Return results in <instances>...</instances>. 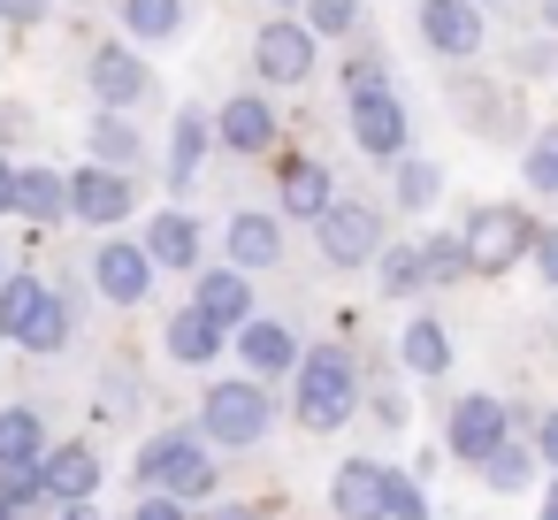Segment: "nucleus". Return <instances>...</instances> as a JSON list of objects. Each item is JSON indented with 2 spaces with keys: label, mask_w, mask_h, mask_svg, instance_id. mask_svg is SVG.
I'll return each instance as SVG.
<instances>
[{
  "label": "nucleus",
  "mask_w": 558,
  "mask_h": 520,
  "mask_svg": "<svg viewBox=\"0 0 558 520\" xmlns=\"http://www.w3.org/2000/svg\"><path fill=\"white\" fill-rule=\"evenodd\" d=\"M535 215L527 207H474L466 215V230H459V245H466V276H505V268H520L527 253H535Z\"/></svg>",
  "instance_id": "nucleus-2"
},
{
  "label": "nucleus",
  "mask_w": 558,
  "mask_h": 520,
  "mask_svg": "<svg viewBox=\"0 0 558 520\" xmlns=\"http://www.w3.org/2000/svg\"><path fill=\"white\" fill-rule=\"evenodd\" d=\"M192 306H207V314H215L222 329H245V322H253V283H245V268H238V261L207 268V276H199V299H192Z\"/></svg>",
  "instance_id": "nucleus-18"
},
{
  "label": "nucleus",
  "mask_w": 558,
  "mask_h": 520,
  "mask_svg": "<svg viewBox=\"0 0 558 520\" xmlns=\"http://www.w3.org/2000/svg\"><path fill=\"white\" fill-rule=\"evenodd\" d=\"M314 238H322V261L329 268H367L383 253V215L367 199H329L322 222H314Z\"/></svg>",
  "instance_id": "nucleus-5"
},
{
  "label": "nucleus",
  "mask_w": 558,
  "mask_h": 520,
  "mask_svg": "<svg viewBox=\"0 0 558 520\" xmlns=\"http://www.w3.org/2000/svg\"><path fill=\"white\" fill-rule=\"evenodd\" d=\"M383 520H428V497L390 467V489H383Z\"/></svg>",
  "instance_id": "nucleus-37"
},
{
  "label": "nucleus",
  "mask_w": 558,
  "mask_h": 520,
  "mask_svg": "<svg viewBox=\"0 0 558 520\" xmlns=\"http://www.w3.org/2000/svg\"><path fill=\"white\" fill-rule=\"evenodd\" d=\"M344 116H352V146L367 161H398L405 154V100L390 93V77L367 85V93H344Z\"/></svg>",
  "instance_id": "nucleus-6"
},
{
  "label": "nucleus",
  "mask_w": 558,
  "mask_h": 520,
  "mask_svg": "<svg viewBox=\"0 0 558 520\" xmlns=\"http://www.w3.org/2000/svg\"><path fill=\"white\" fill-rule=\"evenodd\" d=\"M543 520H558V489H550V497H543Z\"/></svg>",
  "instance_id": "nucleus-46"
},
{
  "label": "nucleus",
  "mask_w": 558,
  "mask_h": 520,
  "mask_svg": "<svg viewBox=\"0 0 558 520\" xmlns=\"http://www.w3.org/2000/svg\"><path fill=\"white\" fill-rule=\"evenodd\" d=\"M39 299H47L39 276H9V283H0V337H16V329L39 314Z\"/></svg>",
  "instance_id": "nucleus-31"
},
{
  "label": "nucleus",
  "mask_w": 558,
  "mask_h": 520,
  "mask_svg": "<svg viewBox=\"0 0 558 520\" xmlns=\"http://www.w3.org/2000/svg\"><path fill=\"white\" fill-rule=\"evenodd\" d=\"M543 24H550V32H558V0H543Z\"/></svg>",
  "instance_id": "nucleus-44"
},
{
  "label": "nucleus",
  "mask_w": 558,
  "mask_h": 520,
  "mask_svg": "<svg viewBox=\"0 0 558 520\" xmlns=\"http://www.w3.org/2000/svg\"><path fill=\"white\" fill-rule=\"evenodd\" d=\"M375 261H383V299H413V291H428V261H421V245H383Z\"/></svg>",
  "instance_id": "nucleus-28"
},
{
  "label": "nucleus",
  "mask_w": 558,
  "mask_h": 520,
  "mask_svg": "<svg viewBox=\"0 0 558 520\" xmlns=\"http://www.w3.org/2000/svg\"><path fill=\"white\" fill-rule=\"evenodd\" d=\"M505 428H512V406H497V398H482V390H474V398H459V406H451L444 444H451L459 459H474V467H482V459L505 444Z\"/></svg>",
  "instance_id": "nucleus-10"
},
{
  "label": "nucleus",
  "mask_w": 558,
  "mask_h": 520,
  "mask_svg": "<svg viewBox=\"0 0 558 520\" xmlns=\"http://www.w3.org/2000/svg\"><path fill=\"white\" fill-rule=\"evenodd\" d=\"M85 138H93V161H108V169H131V161L146 154V146H138V131H131V123H123L116 108H100Z\"/></svg>",
  "instance_id": "nucleus-26"
},
{
  "label": "nucleus",
  "mask_w": 558,
  "mask_h": 520,
  "mask_svg": "<svg viewBox=\"0 0 558 520\" xmlns=\"http://www.w3.org/2000/svg\"><path fill=\"white\" fill-rule=\"evenodd\" d=\"M123 215H131V177H123V169L93 161V169H77V177H70V222L108 230V222H123Z\"/></svg>",
  "instance_id": "nucleus-11"
},
{
  "label": "nucleus",
  "mask_w": 558,
  "mask_h": 520,
  "mask_svg": "<svg viewBox=\"0 0 558 520\" xmlns=\"http://www.w3.org/2000/svg\"><path fill=\"white\" fill-rule=\"evenodd\" d=\"M0 283H9V268H0Z\"/></svg>",
  "instance_id": "nucleus-49"
},
{
  "label": "nucleus",
  "mask_w": 558,
  "mask_h": 520,
  "mask_svg": "<svg viewBox=\"0 0 558 520\" xmlns=\"http://www.w3.org/2000/svg\"><path fill=\"white\" fill-rule=\"evenodd\" d=\"M222 322L207 314V306H184V314H169V329H161V344H169V360H184V367H207L215 352H222Z\"/></svg>",
  "instance_id": "nucleus-19"
},
{
  "label": "nucleus",
  "mask_w": 558,
  "mask_h": 520,
  "mask_svg": "<svg viewBox=\"0 0 558 520\" xmlns=\"http://www.w3.org/2000/svg\"><path fill=\"white\" fill-rule=\"evenodd\" d=\"M306 24H314V39H344V32H360V0H306Z\"/></svg>",
  "instance_id": "nucleus-35"
},
{
  "label": "nucleus",
  "mask_w": 558,
  "mask_h": 520,
  "mask_svg": "<svg viewBox=\"0 0 558 520\" xmlns=\"http://www.w3.org/2000/svg\"><path fill=\"white\" fill-rule=\"evenodd\" d=\"M268 421H276V406H268V390L260 383H215L207 398H199V428L215 436V444H260L268 436Z\"/></svg>",
  "instance_id": "nucleus-4"
},
{
  "label": "nucleus",
  "mask_w": 558,
  "mask_h": 520,
  "mask_svg": "<svg viewBox=\"0 0 558 520\" xmlns=\"http://www.w3.org/2000/svg\"><path fill=\"white\" fill-rule=\"evenodd\" d=\"M421 261H428V283H459L466 276V245L459 238H421Z\"/></svg>",
  "instance_id": "nucleus-36"
},
{
  "label": "nucleus",
  "mask_w": 558,
  "mask_h": 520,
  "mask_svg": "<svg viewBox=\"0 0 558 520\" xmlns=\"http://www.w3.org/2000/svg\"><path fill=\"white\" fill-rule=\"evenodd\" d=\"M131 520H184V505H177V497H169V489H154V497H146V505H138V512H131Z\"/></svg>",
  "instance_id": "nucleus-39"
},
{
  "label": "nucleus",
  "mask_w": 558,
  "mask_h": 520,
  "mask_svg": "<svg viewBox=\"0 0 558 520\" xmlns=\"http://www.w3.org/2000/svg\"><path fill=\"white\" fill-rule=\"evenodd\" d=\"M276 9H291V0H276Z\"/></svg>",
  "instance_id": "nucleus-48"
},
{
  "label": "nucleus",
  "mask_w": 558,
  "mask_h": 520,
  "mask_svg": "<svg viewBox=\"0 0 558 520\" xmlns=\"http://www.w3.org/2000/svg\"><path fill=\"white\" fill-rule=\"evenodd\" d=\"M85 77H93V93H100V108H138V100H154V70L131 55V47H100L93 62H85Z\"/></svg>",
  "instance_id": "nucleus-12"
},
{
  "label": "nucleus",
  "mask_w": 558,
  "mask_h": 520,
  "mask_svg": "<svg viewBox=\"0 0 558 520\" xmlns=\"http://www.w3.org/2000/svg\"><path fill=\"white\" fill-rule=\"evenodd\" d=\"M421 39L444 62L482 55V0H421Z\"/></svg>",
  "instance_id": "nucleus-8"
},
{
  "label": "nucleus",
  "mask_w": 558,
  "mask_h": 520,
  "mask_svg": "<svg viewBox=\"0 0 558 520\" xmlns=\"http://www.w3.org/2000/svg\"><path fill=\"white\" fill-rule=\"evenodd\" d=\"M527 192H543V199H558V123H543L535 138H527Z\"/></svg>",
  "instance_id": "nucleus-32"
},
{
  "label": "nucleus",
  "mask_w": 558,
  "mask_h": 520,
  "mask_svg": "<svg viewBox=\"0 0 558 520\" xmlns=\"http://www.w3.org/2000/svg\"><path fill=\"white\" fill-rule=\"evenodd\" d=\"M222 253H230L238 268H276V261H283V222H276V215H230Z\"/></svg>",
  "instance_id": "nucleus-17"
},
{
  "label": "nucleus",
  "mask_w": 558,
  "mask_h": 520,
  "mask_svg": "<svg viewBox=\"0 0 558 520\" xmlns=\"http://www.w3.org/2000/svg\"><path fill=\"white\" fill-rule=\"evenodd\" d=\"M0 520H16V505H9V497H0Z\"/></svg>",
  "instance_id": "nucleus-47"
},
{
  "label": "nucleus",
  "mask_w": 558,
  "mask_h": 520,
  "mask_svg": "<svg viewBox=\"0 0 558 520\" xmlns=\"http://www.w3.org/2000/svg\"><path fill=\"white\" fill-rule=\"evenodd\" d=\"M238 352H245V367H253V375H291V367L306 360V352H299V337H291L283 322H260V314L238 329Z\"/></svg>",
  "instance_id": "nucleus-20"
},
{
  "label": "nucleus",
  "mask_w": 558,
  "mask_h": 520,
  "mask_svg": "<svg viewBox=\"0 0 558 520\" xmlns=\"http://www.w3.org/2000/svg\"><path fill=\"white\" fill-rule=\"evenodd\" d=\"M93 283H100V299L138 306V299L154 291V253L131 245V238H100V253H93Z\"/></svg>",
  "instance_id": "nucleus-9"
},
{
  "label": "nucleus",
  "mask_w": 558,
  "mask_h": 520,
  "mask_svg": "<svg viewBox=\"0 0 558 520\" xmlns=\"http://www.w3.org/2000/svg\"><path fill=\"white\" fill-rule=\"evenodd\" d=\"M482 9H489V0H482Z\"/></svg>",
  "instance_id": "nucleus-50"
},
{
  "label": "nucleus",
  "mask_w": 558,
  "mask_h": 520,
  "mask_svg": "<svg viewBox=\"0 0 558 520\" xmlns=\"http://www.w3.org/2000/svg\"><path fill=\"white\" fill-rule=\"evenodd\" d=\"M383 489H390V467L344 459L337 482H329V505H337V520H383Z\"/></svg>",
  "instance_id": "nucleus-13"
},
{
  "label": "nucleus",
  "mask_w": 558,
  "mask_h": 520,
  "mask_svg": "<svg viewBox=\"0 0 558 520\" xmlns=\"http://www.w3.org/2000/svg\"><path fill=\"white\" fill-rule=\"evenodd\" d=\"M70 520H100V512H93V505H70Z\"/></svg>",
  "instance_id": "nucleus-45"
},
{
  "label": "nucleus",
  "mask_w": 558,
  "mask_h": 520,
  "mask_svg": "<svg viewBox=\"0 0 558 520\" xmlns=\"http://www.w3.org/2000/svg\"><path fill=\"white\" fill-rule=\"evenodd\" d=\"M314 55H322V39H314V24H299V16H276V24L253 32V70H260L268 85H306V77H314Z\"/></svg>",
  "instance_id": "nucleus-7"
},
{
  "label": "nucleus",
  "mask_w": 558,
  "mask_h": 520,
  "mask_svg": "<svg viewBox=\"0 0 558 520\" xmlns=\"http://www.w3.org/2000/svg\"><path fill=\"white\" fill-rule=\"evenodd\" d=\"M39 474H47V497H54V505H85V497L100 489V459H93V444H54V451L39 459Z\"/></svg>",
  "instance_id": "nucleus-14"
},
{
  "label": "nucleus",
  "mask_w": 558,
  "mask_h": 520,
  "mask_svg": "<svg viewBox=\"0 0 558 520\" xmlns=\"http://www.w3.org/2000/svg\"><path fill=\"white\" fill-rule=\"evenodd\" d=\"M527 474H535V451H520L512 436L482 459V482H489V489H505V497H512V489H527Z\"/></svg>",
  "instance_id": "nucleus-30"
},
{
  "label": "nucleus",
  "mask_w": 558,
  "mask_h": 520,
  "mask_svg": "<svg viewBox=\"0 0 558 520\" xmlns=\"http://www.w3.org/2000/svg\"><path fill=\"white\" fill-rule=\"evenodd\" d=\"M367 85H383V62H375V55L344 62V93H367Z\"/></svg>",
  "instance_id": "nucleus-38"
},
{
  "label": "nucleus",
  "mask_w": 558,
  "mask_h": 520,
  "mask_svg": "<svg viewBox=\"0 0 558 520\" xmlns=\"http://www.w3.org/2000/svg\"><path fill=\"white\" fill-rule=\"evenodd\" d=\"M16 215L39 222V230L62 222V215H70V184H62L54 169H24V177H16Z\"/></svg>",
  "instance_id": "nucleus-21"
},
{
  "label": "nucleus",
  "mask_w": 558,
  "mask_h": 520,
  "mask_svg": "<svg viewBox=\"0 0 558 520\" xmlns=\"http://www.w3.org/2000/svg\"><path fill=\"white\" fill-rule=\"evenodd\" d=\"M207 138H215V123H207L199 108H184V116H177V138H169V184H192V177H199Z\"/></svg>",
  "instance_id": "nucleus-24"
},
{
  "label": "nucleus",
  "mask_w": 558,
  "mask_h": 520,
  "mask_svg": "<svg viewBox=\"0 0 558 520\" xmlns=\"http://www.w3.org/2000/svg\"><path fill=\"white\" fill-rule=\"evenodd\" d=\"M436 192H444L436 161H405V154H398V207H405V215H421V207H428Z\"/></svg>",
  "instance_id": "nucleus-33"
},
{
  "label": "nucleus",
  "mask_w": 558,
  "mask_h": 520,
  "mask_svg": "<svg viewBox=\"0 0 558 520\" xmlns=\"http://www.w3.org/2000/svg\"><path fill=\"white\" fill-rule=\"evenodd\" d=\"M123 32L138 47H169L184 32V0H123Z\"/></svg>",
  "instance_id": "nucleus-23"
},
{
  "label": "nucleus",
  "mask_w": 558,
  "mask_h": 520,
  "mask_svg": "<svg viewBox=\"0 0 558 520\" xmlns=\"http://www.w3.org/2000/svg\"><path fill=\"white\" fill-rule=\"evenodd\" d=\"M215 520H253V505H230V512H215Z\"/></svg>",
  "instance_id": "nucleus-43"
},
{
  "label": "nucleus",
  "mask_w": 558,
  "mask_h": 520,
  "mask_svg": "<svg viewBox=\"0 0 558 520\" xmlns=\"http://www.w3.org/2000/svg\"><path fill=\"white\" fill-rule=\"evenodd\" d=\"M0 497H9L16 512L47 505V474H39V459H24V467H0Z\"/></svg>",
  "instance_id": "nucleus-34"
},
{
  "label": "nucleus",
  "mask_w": 558,
  "mask_h": 520,
  "mask_svg": "<svg viewBox=\"0 0 558 520\" xmlns=\"http://www.w3.org/2000/svg\"><path fill=\"white\" fill-rule=\"evenodd\" d=\"M146 253H154V268H192L199 261V222L169 207L161 222H146Z\"/></svg>",
  "instance_id": "nucleus-22"
},
{
  "label": "nucleus",
  "mask_w": 558,
  "mask_h": 520,
  "mask_svg": "<svg viewBox=\"0 0 558 520\" xmlns=\"http://www.w3.org/2000/svg\"><path fill=\"white\" fill-rule=\"evenodd\" d=\"M535 459H543V467H558V413L535 428Z\"/></svg>",
  "instance_id": "nucleus-42"
},
{
  "label": "nucleus",
  "mask_w": 558,
  "mask_h": 520,
  "mask_svg": "<svg viewBox=\"0 0 558 520\" xmlns=\"http://www.w3.org/2000/svg\"><path fill=\"white\" fill-rule=\"evenodd\" d=\"M138 482H146V489H169V497H207V489H215V459H207L199 436L169 428V436H154V444L138 451Z\"/></svg>",
  "instance_id": "nucleus-3"
},
{
  "label": "nucleus",
  "mask_w": 558,
  "mask_h": 520,
  "mask_svg": "<svg viewBox=\"0 0 558 520\" xmlns=\"http://www.w3.org/2000/svg\"><path fill=\"white\" fill-rule=\"evenodd\" d=\"M276 192H283V215H291V222H322V207L337 199V192H329V169L306 161V154H291V161L276 169Z\"/></svg>",
  "instance_id": "nucleus-16"
},
{
  "label": "nucleus",
  "mask_w": 558,
  "mask_h": 520,
  "mask_svg": "<svg viewBox=\"0 0 558 520\" xmlns=\"http://www.w3.org/2000/svg\"><path fill=\"white\" fill-rule=\"evenodd\" d=\"M215 138H222L230 154H268V146H276V108L253 100V93H238V100L215 116Z\"/></svg>",
  "instance_id": "nucleus-15"
},
{
  "label": "nucleus",
  "mask_w": 558,
  "mask_h": 520,
  "mask_svg": "<svg viewBox=\"0 0 558 520\" xmlns=\"http://www.w3.org/2000/svg\"><path fill=\"white\" fill-rule=\"evenodd\" d=\"M352 398H360V375H352V352L344 344H314L306 360H299V421L314 428V436H329V428H344L352 421Z\"/></svg>",
  "instance_id": "nucleus-1"
},
{
  "label": "nucleus",
  "mask_w": 558,
  "mask_h": 520,
  "mask_svg": "<svg viewBox=\"0 0 558 520\" xmlns=\"http://www.w3.org/2000/svg\"><path fill=\"white\" fill-rule=\"evenodd\" d=\"M24 459H47V421L32 406H9L0 413V467H24Z\"/></svg>",
  "instance_id": "nucleus-25"
},
{
  "label": "nucleus",
  "mask_w": 558,
  "mask_h": 520,
  "mask_svg": "<svg viewBox=\"0 0 558 520\" xmlns=\"http://www.w3.org/2000/svg\"><path fill=\"white\" fill-rule=\"evenodd\" d=\"M0 16H9V24H39L47 0H0Z\"/></svg>",
  "instance_id": "nucleus-40"
},
{
  "label": "nucleus",
  "mask_w": 558,
  "mask_h": 520,
  "mask_svg": "<svg viewBox=\"0 0 558 520\" xmlns=\"http://www.w3.org/2000/svg\"><path fill=\"white\" fill-rule=\"evenodd\" d=\"M398 352H405L413 375H444V367H451V337H444V322H428V314L398 337Z\"/></svg>",
  "instance_id": "nucleus-27"
},
{
  "label": "nucleus",
  "mask_w": 558,
  "mask_h": 520,
  "mask_svg": "<svg viewBox=\"0 0 558 520\" xmlns=\"http://www.w3.org/2000/svg\"><path fill=\"white\" fill-rule=\"evenodd\" d=\"M16 344H24V352H62V344H70V306L47 291V299H39V314L16 329Z\"/></svg>",
  "instance_id": "nucleus-29"
},
{
  "label": "nucleus",
  "mask_w": 558,
  "mask_h": 520,
  "mask_svg": "<svg viewBox=\"0 0 558 520\" xmlns=\"http://www.w3.org/2000/svg\"><path fill=\"white\" fill-rule=\"evenodd\" d=\"M16 177H24V169H16L9 154H0V215H16Z\"/></svg>",
  "instance_id": "nucleus-41"
}]
</instances>
